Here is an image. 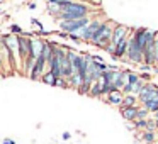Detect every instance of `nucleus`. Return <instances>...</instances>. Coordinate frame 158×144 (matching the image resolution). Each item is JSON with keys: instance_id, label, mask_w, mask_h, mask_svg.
Returning <instances> with one entry per match:
<instances>
[{"instance_id": "nucleus-1", "label": "nucleus", "mask_w": 158, "mask_h": 144, "mask_svg": "<svg viewBox=\"0 0 158 144\" xmlns=\"http://www.w3.org/2000/svg\"><path fill=\"white\" fill-rule=\"evenodd\" d=\"M90 14V7L80 2H66L61 5V14L58 15V22L61 21H78V19H85Z\"/></svg>"}, {"instance_id": "nucleus-2", "label": "nucleus", "mask_w": 158, "mask_h": 144, "mask_svg": "<svg viewBox=\"0 0 158 144\" xmlns=\"http://www.w3.org/2000/svg\"><path fill=\"white\" fill-rule=\"evenodd\" d=\"M114 27H116V24H114L112 21H104L102 26H100L99 29H97V32L94 34L92 41L95 46H99V48L106 49L107 46L112 42V32H114Z\"/></svg>"}, {"instance_id": "nucleus-3", "label": "nucleus", "mask_w": 158, "mask_h": 144, "mask_svg": "<svg viewBox=\"0 0 158 144\" xmlns=\"http://www.w3.org/2000/svg\"><path fill=\"white\" fill-rule=\"evenodd\" d=\"M155 36H156V31L146 32V44H144V49H143V63L148 66L155 65V61H156V54H155Z\"/></svg>"}, {"instance_id": "nucleus-4", "label": "nucleus", "mask_w": 158, "mask_h": 144, "mask_svg": "<svg viewBox=\"0 0 158 144\" xmlns=\"http://www.w3.org/2000/svg\"><path fill=\"white\" fill-rule=\"evenodd\" d=\"M90 22H92L90 17H85V19H78V21H61V22H58V26L66 34H75V32L82 31L83 27H87Z\"/></svg>"}, {"instance_id": "nucleus-5", "label": "nucleus", "mask_w": 158, "mask_h": 144, "mask_svg": "<svg viewBox=\"0 0 158 144\" xmlns=\"http://www.w3.org/2000/svg\"><path fill=\"white\" fill-rule=\"evenodd\" d=\"M138 100L141 103H148V102H155L158 100V86L153 85V83H144L143 88H141L139 95H138Z\"/></svg>"}, {"instance_id": "nucleus-6", "label": "nucleus", "mask_w": 158, "mask_h": 144, "mask_svg": "<svg viewBox=\"0 0 158 144\" xmlns=\"http://www.w3.org/2000/svg\"><path fill=\"white\" fill-rule=\"evenodd\" d=\"M102 22L104 21H100V19H94L92 22H90L87 27H83L82 31H78V32H75L77 36H78L82 41H92V38H94V34L97 32V29L102 26Z\"/></svg>"}, {"instance_id": "nucleus-7", "label": "nucleus", "mask_w": 158, "mask_h": 144, "mask_svg": "<svg viewBox=\"0 0 158 144\" xmlns=\"http://www.w3.org/2000/svg\"><path fill=\"white\" fill-rule=\"evenodd\" d=\"M131 29L129 27H126V26H123V24H116V27H114V32H112V48L116 49L117 46H119V42L121 41H124L126 38H129L131 36Z\"/></svg>"}, {"instance_id": "nucleus-8", "label": "nucleus", "mask_w": 158, "mask_h": 144, "mask_svg": "<svg viewBox=\"0 0 158 144\" xmlns=\"http://www.w3.org/2000/svg\"><path fill=\"white\" fill-rule=\"evenodd\" d=\"M126 58L129 59L131 63H143V51H141L139 46L136 44L133 34H131V38H129V48H127Z\"/></svg>"}, {"instance_id": "nucleus-9", "label": "nucleus", "mask_w": 158, "mask_h": 144, "mask_svg": "<svg viewBox=\"0 0 158 144\" xmlns=\"http://www.w3.org/2000/svg\"><path fill=\"white\" fill-rule=\"evenodd\" d=\"M44 41L43 39H29V59H38L43 54Z\"/></svg>"}, {"instance_id": "nucleus-10", "label": "nucleus", "mask_w": 158, "mask_h": 144, "mask_svg": "<svg viewBox=\"0 0 158 144\" xmlns=\"http://www.w3.org/2000/svg\"><path fill=\"white\" fill-rule=\"evenodd\" d=\"M48 65V61H46V56L44 54H41L38 59H36V63H34V68L31 70V73H29V76H31L32 80H38V78H41L43 75H44V66Z\"/></svg>"}, {"instance_id": "nucleus-11", "label": "nucleus", "mask_w": 158, "mask_h": 144, "mask_svg": "<svg viewBox=\"0 0 158 144\" xmlns=\"http://www.w3.org/2000/svg\"><path fill=\"white\" fill-rule=\"evenodd\" d=\"M2 41L5 42V46L9 48V51L12 53V56L17 59H21V53H19V38H15V36H4V39Z\"/></svg>"}, {"instance_id": "nucleus-12", "label": "nucleus", "mask_w": 158, "mask_h": 144, "mask_svg": "<svg viewBox=\"0 0 158 144\" xmlns=\"http://www.w3.org/2000/svg\"><path fill=\"white\" fill-rule=\"evenodd\" d=\"M126 82H127V71H114V78H112V85L116 90H121L123 92V88L126 86Z\"/></svg>"}, {"instance_id": "nucleus-13", "label": "nucleus", "mask_w": 158, "mask_h": 144, "mask_svg": "<svg viewBox=\"0 0 158 144\" xmlns=\"http://www.w3.org/2000/svg\"><path fill=\"white\" fill-rule=\"evenodd\" d=\"M138 109H139L138 105L136 107H119L121 115H123L127 122H134V120L138 119Z\"/></svg>"}, {"instance_id": "nucleus-14", "label": "nucleus", "mask_w": 158, "mask_h": 144, "mask_svg": "<svg viewBox=\"0 0 158 144\" xmlns=\"http://www.w3.org/2000/svg\"><path fill=\"white\" fill-rule=\"evenodd\" d=\"M123 98H124V93L121 92V90H114V92H110L109 95H106V100L107 103H110V105H123Z\"/></svg>"}, {"instance_id": "nucleus-15", "label": "nucleus", "mask_w": 158, "mask_h": 144, "mask_svg": "<svg viewBox=\"0 0 158 144\" xmlns=\"http://www.w3.org/2000/svg\"><path fill=\"white\" fill-rule=\"evenodd\" d=\"M131 34H133V32H131ZM131 38V36H129ZM129 38H126L124 39V41H121L119 42V46H117L116 48V51H114V58H123L124 54H127V48H129Z\"/></svg>"}, {"instance_id": "nucleus-16", "label": "nucleus", "mask_w": 158, "mask_h": 144, "mask_svg": "<svg viewBox=\"0 0 158 144\" xmlns=\"http://www.w3.org/2000/svg\"><path fill=\"white\" fill-rule=\"evenodd\" d=\"M68 85L72 86V88L80 90V88H82V85H83V78L78 75V73H73V75L68 78Z\"/></svg>"}, {"instance_id": "nucleus-17", "label": "nucleus", "mask_w": 158, "mask_h": 144, "mask_svg": "<svg viewBox=\"0 0 158 144\" xmlns=\"http://www.w3.org/2000/svg\"><path fill=\"white\" fill-rule=\"evenodd\" d=\"M141 141H143L144 144H153L155 142V139L158 137V134L156 132H151V130H143V134H141Z\"/></svg>"}, {"instance_id": "nucleus-18", "label": "nucleus", "mask_w": 158, "mask_h": 144, "mask_svg": "<svg viewBox=\"0 0 158 144\" xmlns=\"http://www.w3.org/2000/svg\"><path fill=\"white\" fill-rule=\"evenodd\" d=\"M56 80H58V78H56V76L53 75L51 71H49V70L41 76V82H43V83H46V85H51V86H55V85H56Z\"/></svg>"}, {"instance_id": "nucleus-19", "label": "nucleus", "mask_w": 158, "mask_h": 144, "mask_svg": "<svg viewBox=\"0 0 158 144\" xmlns=\"http://www.w3.org/2000/svg\"><path fill=\"white\" fill-rule=\"evenodd\" d=\"M136 103H138V97L136 95H124L123 105L121 107H136Z\"/></svg>"}, {"instance_id": "nucleus-20", "label": "nucleus", "mask_w": 158, "mask_h": 144, "mask_svg": "<svg viewBox=\"0 0 158 144\" xmlns=\"http://www.w3.org/2000/svg\"><path fill=\"white\" fill-rule=\"evenodd\" d=\"M90 97H102V82H95L92 85V88H90V93H89Z\"/></svg>"}, {"instance_id": "nucleus-21", "label": "nucleus", "mask_w": 158, "mask_h": 144, "mask_svg": "<svg viewBox=\"0 0 158 144\" xmlns=\"http://www.w3.org/2000/svg\"><path fill=\"white\" fill-rule=\"evenodd\" d=\"M48 12L53 15H56L58 17L60 14H61V5H56V4H48Z\"/></svg>"}, {"instance_id": "nucleus-22", "label": "nucleus", "mask_w": 158, "mask_h": 144, "mask_svg": "<svg viewBox=\"0 0 158 144\" xmlns=\"http://www.w3.org/2000/svg\"><path fill=\"white\" fill-rule=\"evenodd\" d=\"M138 119H150V112L144 107H139L138 109Z\"/></svg>"}, {"instance_id": "nucleus-23", "label": "nucleus", "mask_w": 158, "mask_h": 144, "mask_svg": "<svg viewBox=\"0 0 158 144\" xmlns=\"http://www.w3.org/2000/svg\"><path fill=\"white\" fill-rule=\"evenodd\" d=\"M66 82H68L66 78H58V80H56V85H58V86H63V88H66V86H70Z\"/></svg>"}, {"instance_id": "nucleus-24", "label": "nucleus", "mask_w": 158, "mask_h": 144, "mask_svg": "<svg viewBox=\"0 0 158 144\" xmlns=\"http://www.w3.org/2000/svg\"><path fill=\"white\" fill-rule=\"evenodd\" d=\"M155 54H156V61H155V65L158 66V31H156V36H155Z\"/></svg>"}, {"instance_id": "nucleus-25", "label": "nucleus", "mask_w": 158, "mask_h": 144, "mask_svg": "<svg viewBox=\"0 0 158 144\" xmlns=\"http://www.w3.org/2000/svg\"><path fill=\"white\" fill-rule=\"evenodd\" d=\"M66 2H70V0H48V4H56V5H63Z\"/></svg>"}, {"instance_id": "nucleus-26", "label": "nucleus", "mask_w": 158, "mask_h": 144, "mask_svg": "<svg viewBox=\"0 0 158 144\" xmlns=\"http://www.w3.org/2000/svg\"><path fill=\"white\" fill-rule=\"evenodd\" d=\"M10 31H12V32H15V34H21V32H22V31H21V27H19V26H15V24L10 27Z\"/></svg>"}, {"instance_id": "nucleus-27", "label": "nucleus", "mask_w": 158, "mask_h": 144, "mask_svg": "<svg viewBox=\"0 0 158 144\" xmlns=\"http://www.w3.org/2000/svg\"><path fill=\"white\" fill-rule=\"evenodd\" d=\"M151 115H153V120L156 122V127H158V110H156L155 114H151Z\"/></svg>"}, {"instance_id": "nucleus-28", "label": "nucleus", "mask_w": 158, "mask_h": 144, "mask_svg": "<svg viewBox=\"0 0 158 144\" xmlns=\"http://www.w3.org/2000/svg\"><path fill=\"white\" fill-rule=\"evenodd\" d=\"M2 144H15V141L14 139H4V142Z\"/></svg>"}, {"instance_id": "nucleus-29", "label": "nucleus", "mask_w": 158, "mask_h": 144, "mask_svg": "<svg viewBox=\"0 0 158 144\" xmlns=\"http://www.w3.org/2000/svg\"><path fill=\"white\" fill-rule=\"evenodd\" d=\"M70 137H72V134H70V132H63V139H65V141H68Z\"/></svg>"}, {"instance_id": "nucleus-30", "label": "nucleus", "mask_w": 158, "mask_h": 144, "mask_svg": "<svg viewBox=\"0 0 158 144\" xmlns=\"http://www.w3.org/2000/svg\"><path fill=\"white\" fill-rule=\"evenodd\" d=\"M156 134H158V132H156Z\"/></svg>"}]
</instances>
